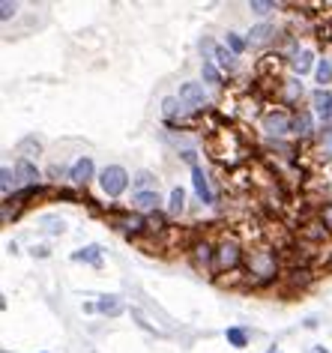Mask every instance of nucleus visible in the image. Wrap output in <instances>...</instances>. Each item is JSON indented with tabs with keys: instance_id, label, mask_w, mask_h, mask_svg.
Wrapping results in <instances>:
<instances>
[{
	"instance_id": "20",
	"label": "nucleus",
	"mask_w": 332,
	"mask_h": 353,
	"mask_svg": "<svg viewBox=\"0 0 332 353\" xmlns=\"http://www.w3.org/2000/svg\"><path fill=\"white\" fill-rule=\"evenodd\" d=\"M15 180H19V176H15V171H10V168H0V189H3V195H10V192L15 189Z\"/></svg>"
},
{
	"instance_id": "12",
	"label": "nucleus",
	"mask_w": 332,
	"mask_h": 353,
	"mask_svg": "<svg viewBox=\"0 0 332 353\" xmlns=\"http://www.w3.org/2000/svg\"><path fill=\"white\" fill-rule=\"evenodd\" d=\"M132 204H135V210H141V213H153V210L159 207V195H156V192H141V195L132 198Z\"/></svg>"
},
{
	"instance_id": "21",
	"label": "nucleus",
	"mask_w": 332,
	"mask_h": 353,
	"mask_svg": "<svg viewBox=\"0 0 332 353\" xmlns=\"http://www.w3.org/2000/svg\"><path fill=\"white\" fill-rule=\"evenodd\" d=\"M200 75H204L207 84H222V75H218V69L213 60H204V66H200Z\"/></svg>"
},
{
	"instance_id": "16",
	"label": "nucleus",
	"mask_w": 332,
	"mask_h": 353,
	"mask_svg": "<svg viewBox=\"0 0 332 353\" xmlns=\"http://www.w3.org/2000/svg\"><path fill=\"white\" fill-rule=\"evenodd\" d=\"M132 186L138 189V195H141V192H156V176L150 171H138L135 180H132Z\"/></svg>"
},
{
	"instance_id": "14",
	"label": "nucleus",
	"mask_w": 332,
	"mask_h": 353,
	"mask_svg": "<svg viewBox=\"0 0 332 353\" xmlns=\"http://www.w3.org/2000/svg\"><path fill=\"white\" fill-rule=\"evenodd\" d=\"M314 108H318V114L323 120L332 117V93L329 90H318L314 93Z\"/></svg>"
},
{
	"instance_id": "19",
	"label": "nucleus",
	"mask_w": 332,
	"mask_h": 353,
	"mask_svg": "<svg viewBox=\"0 0 332 353\" xmlns=\"http://www.w3.org/2000/svg\"><path fill=\"white\" fill-rule=\"evenodd\" d=\"M311 60H314V54H311L309 48H305V51H300V54L293 57V69H296V72H300V75H305V72H309V69H311Z\"/></svg>"
},
{
	"instance_id": "6",
	"label": "nucleus",
	"mask_w": 332,
	"mask_h": 353,
	"mask_svg": "<svg viewBox=\"0 0 332 353\" xmlns=\"http://www.w3.org/2000/svg\"><path fill=\"white\" fill-rule=\"evenodd\" d=\"M204 48H207V54L213 57L222 69H234V63H237V54H234V51H228V48H222V46H216V42L204 39Z\"/></svg>"
},
{
	"instance_id": "30",
	"label": "nucleus",
	"mask_w": 332,
	"mask_h": 353,
	"mask_svg": "<svg viewBox=\"0 0 332 353\" xmlns=\"http://www.w3.org/2000/svg\"><path fill=\"white\" fill-rule=\"evenodd\" d=\"M284 90L291 99H296V96H302V84L300 81H284Z\"/></svg>"
},
{
	"instance_id": "11",
	"label": "nucleus",
	"mask_w": 332,
	"mask_h": 353,
	"mask_svg": "<svg viewBox=\"0 0 332 353\" xmlns=\"http://www.w3.org/2000/svg\"><path fill=\"white\" fill-rule=\"evenodd\" d=\"M191 254H195V263H198L200 270H209V267H213V258H216V249L204 240V243L191 245Z\"/></svg>"
},
{
	"instance_id": "28",
	"label": "nucleus",
	"mask_w": 332,
	"mask_h": 353,
	"mask_svg": "<svg viewBox=\"0 0 332 353\" xmlns=\"http://www.w3.org/2000/svg\"><path fill=\"white\" fill-rule=\"evenodd\" d=\"M177 99H165V105H162V111H165V117H168V120H174V117H177V114H180V108H177Z\"/></svg>"
},
{
	"instance_id": "31",
	"label": "nucleus",
	"mask_w": 332,
	"mask_h": 353,
	"mask_svg": "<svg viewBox=\"0 0 332 353\" xmlns=\"http://www.w3.org/2000/svg\"><path fill=\"white\" fill-rule=\"evenodd\" d=\"M251 10L264 15V12H269V10H273V3H264V0H251Z\"/></svg>"
},
{
	"instance_id": "3",
	"label": "nucleus",
	"mask_w": 332,
	"mask_h": 353,
	"mask_svg": "<svg viewBox=\"0 0 332 353\" xmlns=\"http://www.w3.org/2000/svg\"><path fill=\"white\" fill-rule=\"evenodd\" d=\"M249 272L258 276L260 281L273 279L276 276V254L269 249H260V252H251L249 254Z\"/></svg>"
},
{
	"instance_id": "27",
	"label": "nucleus",
	"mask_w": 332,
	"mask_h": 353,
	"mask_svg": "<svg viewBox=\"0 0 332 353\" xmlns=\"http://www.w3.org/2000/svg\"><path fill=\"white\" fill-rule=\"evenodd\" d=\"M228 46L234 54H242V48H246V39L240 37V33H228Z\"/></svg>"
},
{
	"instance_id": "17",
	"label": "nucleus",
	"mask_w": 332,
	"mask_h": 353,
	"mask_svg": "<svg viewBox=\"0 0 332 353\" xmlns=\"http://www.w3.org/2000/svg\"><path fill=\"white\" fill-rule=\"evenodd\" d=\"M225 339H228L234 347H246V344H249V335H246V330H242V326H228Z\"/></svg>"
},
{
	"instance_id": "33",
	"label": "nucleus",
	"mask_w": 332,
	"mask_h": 353,
	"mask_svg": "<svg viewBox=\"0 0 332 353\" xmlns=\"http://www.w3.org/2000/svg\"><path fill=\"white\" fill-rule=\"evenodd\" d=\"M309 353H329L326 347H320V344H314V347H309Z\"/></svg>"
},
{
	"instance_id": "32",
	"label": "nucleus",
	"mask_w": 332,
	"mask_h": 353,
	"mask_svg": "<svg viewBox=\"0 0 332 353\" xmlns=\"http://www.w3.org/2000/svg\"><path fill=\"white\" fill-rule=\"evenodd\" d=\"M332 228V207H323V228Z\"/></svg>"
},
{
	"instance_id": "24",
	"label": "nucleus",
	"mask_w": 332,
	"mask_h": 353,
	"mask_svg": "<svg viewBox=\"0 0 332 353\" xmlns=\"http://www.w3.org/2000/svg\"><path fill=\"white\" fill-rule=\"evenodd\" d=\"M269 33H273V28H269V24H258V28H251V42H267L269 39Z\"/></svg>"
},
{
	"instance_id": "4",
	"label": "nucleus",
	"mask_w": 332,
	"mask_h": 353,
	"mask_svg": "<svg viewBox=\"0 0 332 353\" xmlns=\"http://www.w3.org/2000/svg\"><path fill=\"white\" fill-rule=\"evenodd\" d=\"M264 132H267V135H287V132H293V129H291V120H287V114L269 111L267 117H264Z\"/></svg>"
},
{
	"instance_id": "29",
	"label": "nucleus",
	"mask_w": 332,
	"mask_h": 353,
	"mask_svg": "<svg viewBox=\"0 0 332 353\" xmlns=\"http://www.w3.org/2000/svg\"><path fill=\"white\" fill-rule=\"evenodd\" d=\"M15 10H19V6L10 3V0H6V3H0V19H3V21H10L12 15H15Z\"/></svg>"
},
{
	"instance_id": "1",
	"label": "nucleus",
	"mask_w": 332,
	"mask_h": 353,
	"mask_svg": "<svg viewBox=\"0 0 332 353\" xmlns=\"http://www.w3.org/2000/svg\"><path fill=\"white\" fill-rule=\"evenodd\" d=\"M240 261H242V245H240V240H237V236H225V240L216 245V267L228 272V270L237 267Z\"/></svg>"
},
{
	"instance_id": "15",
	"label": "nucleus",
	"mask_w": 332,
	"mask_h": 353,
	"mask_svg": "<svg viewBox=\"0 0 332 353\" xmlns=\"http://www.w3.org/2000/svg\"><path fill=\"white\" fill-rule=\"evenodd\" d=\"M72 261H87V263H93V267H99V263H102V252H99V245H84L81 252L72 254Z\"/></svg>"
},
{
	"instance_id": "34",
	"label": "nucleus",
	"mask_w": 332,
	"mask_h": 353,
	"mask_svg": "<svg viewBox=\"0 0 332 353\" xmlns=\"http://www.w3.org/2000/svg\"><path fill=\"white\" fill-rule=\"evenodd\" d=\"M267 353H278V350H267Z\"/></svg>"
},
{
	"instance_id": "26",
	"label": "nucleus",
	"mask_w": 332,
	"mask_h": 353,
	"mask_svg": "<svg viewBox=\"0 0 332 353\" xmlns=\"http://www.w3.org/2000/svg\"><path fill=\"white\" fill-rule=\"evenodd\" d=\"M19 153H33V156H39V141H37V138H24L21 144H19Z\"/></svg>"
},
{
	"instance_id": "9",
	"label": "nucleus",
	"mask_w": 332,
	"mask_h": 353,
	"mask_svg": "<svg viewBox=\"0 0 332 353\" xmlns=\"http://www.w3.org/2000/svg\"><path fill=\"white\" fill-rule=\"evenodd\" d=\"M191 183H195L198 198L204 201V204H213V192H209V180H207V174H204V168H200V165L191 168Z\"/></svg>"
},
{
	"instance_id": "22",
	"label": "nucleus",
	"mask_w": 332,
	"mask_h": 353,
	"mask_svg": "<svg viewBox=\"0 0 332 353\" xmlns=\"http://www.w3.org/2000/svg\"><path fill=\"white\" fill-rule=\"evenodd\" d=\"M120 228L129 234H135V231H141L144 228V219L141 216H126V219H120Z\"/></svg>"
},
{
	"instance_id": "10",
	"label": "nucleus",
	"mask_w": 332,
	"mask_h": 353,
	"mask_svg": "<svg viewBox=\"0 0 332 353\" xmlns=\"http://www.w3.org/2000/svg\"><path fill=\"white\" fill-rule=\"evenodd\" d=\"M291 129H293V135H300V138L314 135V120H311V114H309V111H296L293 120H291Z\"/></svg>"
},
{
	"instance_id": "25",
	"label": "nucleus",
	"mask_w": 332,
	"mask_h": 353,
	"mask_svg": "<svg viewBox=\"0 0 332 353\" xmlns=\"http://www.w3.org/2000/svg\"><path fill=\"white\" fill-rule=\"evenodd\" d=\"M320 153H323V159L332 156V129H323V135H320Z\"/></svg>"
},
{
	"instance_id": "8",
	"label": "nucleus",
	"mask_w": 332,
	"mask_h": 353,
	"mask_svg": "<svg viewBox=\"0 0 332 353\" xmlns=\"http://www.w3.org/2000/svg\"><path fill=\"white\" fill-rule=\"evenodd\" d=\"M90 176H93V159H90V156H81L72 168H69V180L78 183V186H81V183H87Z\"/></svg>"
},
{
	"instance_id": "13",
	"label": "nucleus",
	"mask_w": 332,
	"mask_h": 353,
	"mask_svg": "<svg viewBox=\"0 0 332 353\" xmlns=\"http://www.w3.org/2000/svg\"><path fill=\"white\" fill-rule=\"evenodd\" d=\"M96 312L108 314V317H117L123 312V303H120V296H102L99 303H96Z\"/></svg>"
},
{
	"instance_id": "7",
	"label": "nucleus",
	"mask_w": 332,
	"mask_h": 353,
	"mask_svg": "<svg viewBox=\"0 0 332 353\" xmlns=\"http://www.w3.org/2000/svg\"><path fill=\"white\" fill-rule=\"evenodd\" d=\"M15 176H19L21 186H37L39 183V171H37V165H33L30 159H19V165H15Z\"/></svg>"
},
{
	"instance_id": "23",
	"label": "nucleus",
	"mask_w": 332,
	"mask_h": 353,
	"mask_svg": "<svg viewBox=\"0 0 332 353\" xmlns=\"http://www.w3.org/2000/svg\"><path fill=\"white\" fill-rule=\"evenodd\" d=\"M332 81V63L329 60H320L318 63V84H329Z\"/></svg>"
},
{
	"instance_id": "2",
	"label": "nucleus",
	"mask_w": 332,
	"mask_h": 353,
	"mask_svg": "<svg viewBox=\"0 0 332 353\" xmlns=\"http://www.w3.org/2000/svg\"><path fill=\"white\" fill-rule=\"evenodd\" d=\"M99 183H102V192L108 198H117V195H123L126 186H129V174H126V168H120V165H108L102 171L99 176Z\"/></svg>"
},
{
	"instance_id": "18",
	"label": "nucleus",
	"mask_w": 332,
	"mask_h": 353,
	"mask_svg": "<svg viewBox=\"0 0 332 353\" xmlns=\"http://www.w3.org/2000/svg\"><path fill=\"white\" fill-rule=\"evenodd\" d=\"M168 210H171L174 216H180L183 210H186V192H183V189H174V192H171V201H168Z\"/></svg>"
},
{
	"instance_id": "5",
	"label": "nucleus",
	"mask_w": 332,
	"mask_h": 353,
	"mask_svg": "<svg viewBox=\"0 0 332 353\" xmlns=\"http://www.w3.org/2000/svg\"><path fill=\"white\" fill-rule=\"evenodd\" d=\"M180 102L189 105V108H200V105H204V84L186 81L180 87Z\"/></svg>"
}]
</instances>
